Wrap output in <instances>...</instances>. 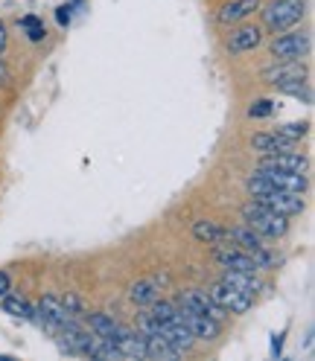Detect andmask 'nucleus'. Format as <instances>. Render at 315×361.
<instances>
[{
  "instance_id": "21",
  "label": "nucleus",
  "mask_w": 315,
  "mask_h": 361,
  "mask_svg": "<svg viewBox=\"0 0 315 361\" xmlns=\"http://www.w3.org/2000/svg\"><path fill=\"white\" fill-rule=\"evenodd\" d=\"M193 236H196L201 245H219V242H225V228H219L216 221L201 219V221L193 224Z\"/></svg>"
},
{
  "instance_id": "14",
  "label": "nucleus",
  "mask_w": 315,
  "mask_h": 361,
  "mask_svg": "<svg viewBox=\"0 0 315 361\" xmlns=\"http://www.w3.org/2000/svg\"><path fill=\"white\" fill-rule=\"evenodd\" d=\"M111 344L117 347V353L123 358H146V335H141L138 329H123L111 338Z\"/></svg>"
},
{
  "instance_id": "5",
  "label": "nucleus",
  "mask_w": 315,
  "mask_h": 361,
  "mask_svg": "<svg viewBox=\"0 0 315 361\" xmlns=\"http://www.w3.org/2000/svg\"><path fill=\"white\" fill-rule=\"evenodd\" d=\"M254 175L260 180H266V187H275V190L307 192V187H309L307 172H286V169H272V166H257Z\"/></svg>"
},
{
  "instance_id": "24",
  "label": "nucleus",
  "mask_w": 315,
  "mask_h": 361,
  "mask_svg": "<svg viewBox=\"0 0 315 361\" xmlns=\"http://www.w3.org/2000/svg\"><path fill=\"white\" fill-rule=\"evenodd\" d=\"M278 134H283V137H289V140H301V137H307L309 134V120H301V123H286V126H278L275 128Z\"/></svg>"
},
{
  "instance_id": "20",
  "label": "nucleus",
  "mask_w": 315,
  "mask_h": 361,
  "mask_svg": "<svg viewBox=\"0 0 315 361\" xmlns=\"http://www.w3.org/2000/svg\"><path fill=\"white\" fill-rule=\"evenodd\" d=\"M4 312L6 314H12V318H20V321H30V324H35V306L30 303V300H24L20 295H4Z\"/></svg>"
},
{
  "instance_id": "12",
  "label": "nucleus",
  "mask_w": 315,
  "mask_h": 361,
  "mask_svg": "<svg viewBox=\"0 0 315 361\" xmlns=\"http://www.w3.org/2000/svg\"><path fill=\"white\" fill-rule=\"evenodd\" d=\"M182 321L190 326L196 341H216V338L222 335V321L219 318H208V314H196V312L182 309Z\"/></svg>"
},
{
  "instance_id": "6",
  "label": "nucleus",
  "mask_w": 315,
  "mask_h": 361,
  "mask_svg": "<svg viewBox=\"0 0 315 361\" xmlns=\"http://www.w3.org/2000/svg\"><path fill=\"white\" fill-rule=\"evenodd\" d=\"M208 295L213 298V303L222 309V312H231V314H245L251 306H254V298H249V295H242V291H237L234 286H228V283H213L210 288H208Z\"/></svg>"
},
{
  "instance_id": "7",
  "label": "nucleus",
  "mask_w": 315,
  "mask_h": 361,
  "mask_svg": "<svg viewBox=\"0 0 315 361\" xmlns=\"http://www.w3.org/2000/svg\"><path fill=\"white\" fill-rule=\"evenodd\" d=\"M178 309H187V312H196V314H208V318H225V312L213 303V298L208 295V291H201V288H184V291H178L175 300H172Z\"/></svg>"
},
{
  "instance_id": "15",
  "label": "nucleus",
  "mask_w": 315,
  "mask_h": 361,
  "mask_svg": "<svg viewBox=\"0 0 315 361\" xmlns=\"http://www.w3.org/2000/svg\"><path fill=\"white\" fill-rule=\"evenodd\" d=\"M251 149L257 154H275V152L295 149V140L283 137V134H278V131H260V134H254V137H251Z\"/></svg>"
},
{
  "instance_id": "19",
  "label": "nucleus",
  "mask_w": 315,
  "mask_h": 361,
  "mask_svg": "<svg viewBox=\"0 0 315 361\" xmlns=\"http://www.w3.org/2000/svg\"><path fill=\"white\" fill-rule=\"evenodd\" d=\"M158 298H161V283H158L155 277L152 280H138V283L131 286V291H129V300L134 306H149Z\"/></svg>"
},
{
  "instance_id": "11",
  "label": "nucleus",
  "mask_w": 315,
  "mask_h": 361,
  "mask_svg": "<svg viewBox=\"0 0 315 361\" xmlns=\"http://www.w3.org/2000/svg\"><path fill=\"white\" fill-rule=\"evenodd\" d=\"M254 12H260V0H228L225 6H219L216 24L234 27V24H242V20H249Z\"/></svg>"
},
{
  "instance_id": "17",
  "label": "nucleus",
  "mask_w": 315,
  "mask_h": 361,
  "mask_svg": "<svg viewBox=\"0 0 315 361\" xmlns=\"http://www.w3.org/2000/svg\"><path fill=\"white\" fill-rule=\"evenodd\" d=\"M85 324H88V329H91L97 338H102V341H111V338L120 332V324L111 318V314H105V312H91V314L85 312Z\"/></svg>"
},
{
  "instance_id": "18",
  "label": "nucleus",
  "mask_w": 315,
  "mask_h": 361,
  "mask_svg": "<svg viewBox=\"0 0 315 361\" xmlns=\"http://www.w3.org/2000/svg\"><path fill=\"white\" fill-rule=\"evenodd\" d=\"M184 353L175 350L167 338L158 332V335H146V358H155V361H172V358H182Z\"/></svg>"
},
{
  "instance_id": "29",
  "label": "nucleus",
  "mask_w": 315,
  "mask_h": 361,
  "mask_svg": "<svg viewBox=\"0 0 315 361\" xmlns=\"http://www.w3.org/2000/svg\"><path fill=\"white\" fill-rule=\"evenodd\" d=\"M9 286H12L9 274H6V271H0V298H4V295H6V291H9Z\"/></svg>"
},
{
  "instance_id": "28",
  "label": "nucleus",
  "mask_w": 315,
  "mask_h": 361,
  "mask_svg": "<svg viewBox=\"0 0 315 361\" xmlns=\"http://www.w3.org/2000/svg\"><path fill=\"white\" fill-rule=\"evenodd\" d=\"M12 82V73H9V67H6V61L0 59V85H9Z\"/></svg>"
},
{
  "instance_id": "16",
  "label": "nucleus",
  "mask_w": 315,
  "mask_h": 361,
  "mask_svg": "<svg viewBox=\"0 0 315 361\" xmlns=\"http://www.w3.org/2000/svg\"><path fill=\"white\" fill-rule=\"evenodd\" d=\"M219 280L228 283V286H234L237 291H242V295H249V298H257L260 291L266 288V286L257 280V274H249V271H231V268H225Z\"/></svg>"
},
{
  "instance_id": "3",
  "label": "nucleus",
  "mask_w": 315,
  "mask_h": 361,
  "mask_svg": "<svg viewBox=\"0 0 315 361\" xmlns=\"http://www.w3.org/2000/svg\"><path fill=\"white\" fill-rule=\"evenodd\" d=\"M312 47V38L309 32H298L295 27L286 30V32H278L275 41L268 44V53H272L275 61H292V59H304Z\"/></svg>"
},
{
  "instance_id": "23",
  "label": "nucleus",
  "mask_w": 315,
  "mask_h": 361,
  "mask_svg": "<svg viewBox=\"0 0 315 361\" xmlns=\"http://www.w3.org/2000/svg\"><path fill=\"white\" fill-rule=\"evenodd\" d=\"M18 27L24 30L27 41H32V44L44 41V35H47V30H44V24H41V18H38V15H24V18L18 20Z\"/></svg>"
},
{
  "instance_id": "25",
  "label": "nucleus",
  "mask_w": 315,
  "mask_h": 361,
  "mask_svg": "<svg viewBox=\"0 0 315 361\" xmlns=\"http://www.w3.org/2000/svg\"><path fill=\"white\" fill-rule=\"evenodd\" d=\"M278 111V105L272 102V99H257V102H251V108H249V117L251 120H263V117H272Z\"/></svg>"
},
{
  "instance_id": "1",
  "label": "nucleus",
  "mask_w": 315,
  "mask_h": 361,
  "mask_svg": "<svg viewBox=\"0 0 315 361\" xmlns=\"http://www.w3.org/2000/svg\"><path fill=\"white\" fill-rule=\"evenodd\" d=\"M242 221L249 224L254 233H260L263 239H280L289 233V216H280L275 210L257 204V201L242 204Z\"/></svg>"
},
{
  "instance_id": "2",
  "label": "nucleus",
  "mask_w": 315,
  "mask_h": 361,
  "mask_svg": "<svg viewBox=\"0 0 315 361\" xmlns=\"http://www.w3.org/2000/svg\"><path fill=\"white\" fill-rule=\"evenodd\" d=\"M260 15H263L266 30L278 35V32L298 27L307 15V6H304V0H275V4H268Z\"/></svg>"
},
{
  "instance_id": "30",
  "label": "nucleus",
  "mask_w": 315,
  "mask_h": 361,
  "mask_svg": "<svg viewBox=\"0 0 315 361\" xmlns=\"http://www.w3.org/2000/svg\"><path fill=\"white\" fill-rule=\"evenodd\" d=\"M280 347H283V332L275 335V341H272V355H280Z\"/></svg>"
},
{
  "instance_id": "26",
  "label": "nucleus",
  "mask_w": 315,
  "mask_h": 361,
  "mask_svg": "<svg viewBox=\"0 0 315 361\" xmlns=\"http://www.w3.org/2000/svg\"><path fill=\"white\" fill-rule=\"evenodd\" d=\"M56 20H59V27H67V24L73 20V6H71V4L59 6V9H56Z\"/></svg>"
},
{
  "instance_id": "8",
  "label": "nucleus",
  "mask_w": 315,
  "mask_h": 361,
  "mask_svg": "<svg viewBox=\"0 0 315 361\" xmlns=\"http://www.w3.org/2000/svg\"><path fill=\"white\" fill-rule=\"evenodd\" d=\"M266 85L272 87H283L289 82H298V79H307V67L301 59H292V61H275L272 67H266V71L260 73Z\"/></svg>"
},
{
  "instance_id": "22",
  "label": "nucleus",
  "mask_w": 315,
  "mask_h": 361,
  "mask_svg": "<svg viewBox=\"0 0 315 361\" xmlns=\"http://www.w3.org/2000/svg\"><path fill=\"white\" fill-rule=\"evenodd\" d=\"M146 309H149V314H152V318H155L158 324H170V321H178V314H182V312H178V306H175L172 300H161V298H158L155 303H149Z\"/></svg>"
},
{
  "instance_id": "9",
  "label": "nucleus",
  "mask_w": 315,
  "mask_h": 361,
  "mask_svg": "<svg viewBox=\"0 0 315 361\" xmlns=\"http://www.w3.org/2000/svg\"><path fill=\"white\" fill-rule=\"evenodd\" d=\"M213 259L222 265V268H231V271H249V274H257V262L251 254H245L242 247L237 245H213Z\"/></svg>"
},
{
  "instance_id": "13",
  "label": "nucleus",
  "mask_w": 315,
  "mask_h": 361,
  "mask_svg": "<svg viewBox=\"0 0 315 361\" xmlns=\"http://www.w3.org/2000/svg\"><path fill=\"white\" fill-rule=\"evenodd\" d=\"M257 166H272V169H286V172H307L309 161H307V154L289 149V152H275V154H260Z\"/></svg>"
},
{
  "instance_id": "10",
  "label": "nucleus",
  "mask_w": 315,
  "mask_h": 361,
  "mask_svg": "<svg viewBox=\"0 0 315 361\" xmlns=\"http://www.w3.org/2000/svg\"><path fill=\"white\" fill-rule=\"evenodd\" d=\"M260 44H263V30L257 24H242L228 35V44H225V47H228L231 56H242V53L257 50Z\"/></svg>"
},
{
  "instance_id": "4",
  "label": "nucleus",
  "mask_w": 315,
  "mask_h": 361,
  "mask_svg": "<svg viewBox=\"0 0 315 361\" xmlns=\"http://www.w3.org/2000/svg\"><path fill=\"white\" fill-rule=\"evenodd\" d=\"M251 201H257V204L268 207V210H275L280 216H301L304 207H307V201H304V192H289V190H275V187H268L257 195H251Z\"/></svg>"
},
{
  "instance_id": "27",
  "label": "nucleus",
  "mask_w": 315,
  "mask_h": 361,
  "mask_svg": "<svg viewBox=\"0 0 315 361\" xmlns=\"http://www.w3.org/2000/svg\"><path fill=\"white\" fill-rule=\"evenodd\" d=\"M6 44H9V30H6V24H4V18H0V56H4Z\"/></svg>"
}]
</instances>
